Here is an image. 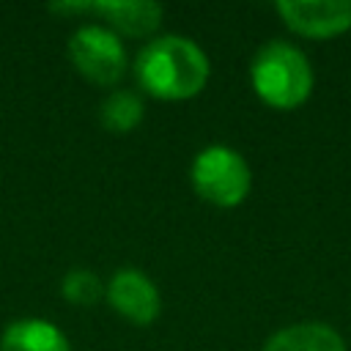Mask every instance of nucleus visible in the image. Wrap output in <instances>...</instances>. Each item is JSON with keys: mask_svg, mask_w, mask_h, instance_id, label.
<instances>
[{"mask_svg": "<svg viewBox=\"0 0 351 351\" xmlns=\"http://www.w3.org/2000/svg\"><path fill=\"white\" fill-rule=\"evenodd\" d=\"M211 74V63L203 47L186 36H156L134 58L137 85L165 101H181L197 96Z\"/></svg>", "mask_w": 351, "mask_h": 351, "instance_id": "nucleus-1", "label": "nucleus"}, {"mask_svg": "<svg viewBox=\"0 0 351 351\" xmlns=\"http://www.w3.org/2000/svg\"><path fill=\"white\" fill-rule=\"evenodd\" d=\"M250 82L255 96L266 107L296 110L310 99L315 74L307 55L296 44L285 38H271L252 55Z\"/></svg>", "mask_w": 351, "mask_h": 351, "instance_id": "nucleus-2", "label": "nucleus"}, {"mask_svg": "<svg viewBox=\"0 0 351 351\" xmlns=\"http://www.w3.org/2000/svg\"><path fill=\"white\" fill-rule=\"evenodd\" d=\"M192 189L200 200L217 208H236L252 189V170L247 159L230 145H206L189 167Z\"/></svg>", "mask_w": 351, "mask_h": 351, "instance_id": "nucleus-3", "label": "nucleus"}, {"mask_svg": "<svg viewBox=\"0 0 351 351\" xmlns=\"http://www.w3.org/2000/svg\"><path fill=\"white\" fill-rule=\"evenodd\" d=\"M69 58L74 69L93 85L110 88L118 85L126 74L129 55L118 33L104 25L88 22L80 25L69 38Z\"/></svg>", "mask_w": 351, "mask_h": 351, "instance_id": "nucleus-4", "label": "nucleus"}, {"mask_svg": "<svg viewBox=\"0 0 351 351\" xmlns=\"http://www.w3.org/2000/svg\"><path fill=\"white\" fill-rule=\"evenodd\" d=\"M49 11L63 16H74V14L99 16L104 27L132 38L151 36L165 16V8L151 0H66V3H52Z\"/></svg>", "mask_w": 351, "mask_h": 351, "instance_id": "nucleus-5", "label": "nucleus"}, {"mask_svg": "<svg viewBox=\"0 0 351 351\" xmlns=\"http://www.w3.org/2000/svg\"><path fill=\"white\" fill-rule=\"evenodd\" d=\"M274 11L302 38L326 41L351 30V0H280Z\"/></svg>", "mask_w": 351, "mask_h": 351, "instance_id": "nucleus-6", "label": "nucleus"}, {"mask_svg": "<svg viewBox=\"0 0 351 351\" xmlns=\"http://www.w3.org/2000/svg\"><path fill=\"white\" fill-rule=\"evenodd\" d=\"M107 302L110 307L123 315L126 321L137 324V326H148L159 318V310H162V296H159V288L156 282L140 271V269H118L110 282H107Z\"/></svg>", "mask_w": 351, "mask_h": 351, "instance_id": "nucleus-7", "label": "nucleus"}, {"mask_svg": "<svg viewBox=\"0 0 351 351\" xmlns=\"http://www.w3.org/2000/svg\"><path fill=\"white\" fill-rule=\"evenodd\" d=\"M261 351H348L343 335L324 321H299L269 335Z\"/></svg>", "mask_w": 351, "mask_h": 351, "instance_id": "nucleus-8", "label": "nucleus"}, {"mask_svg": "<svg viewBox=\"0 0 351 351\" xmlns=\"http://www.w3.org/2000/svg\"><path fill=\"white\" fill-rule=\"evenodd\" d=\"M0 351H71V343L52 321L16 318L3 329Z\"/></svg>", "mask_w": 351, "mask_h": 351, "instance_id": "nucleus-9", "label": "nucleus"}, {"mask_svg": "<svg viewBox=\"0 0 351 351\" xmlns=\"http://www.w3.org/2000/svg\"><path fill=\"white\" fill-rule=\"evenodd\" d=\"M143 115H145V104L132 90H112L99 107V121L112 134H126L137 129Z\"/></svg>", "mask_w": 351, "mask_h": 351, "instance_id": "nucleus-10", "label": "nucleus"}, {"mask_svg": "<svg viewBox=\"0 0 351 351\" xmlns=\"http://www.w3.org/2000/svg\"><path fill=\"white\" fill-rule=\"evenodd\" d=\"M107 285L88 269H74L60 280V296L77 307H90L104 296Z\"/></svg>", "mask_w": 351, "mask_h": 351, "instance_id": "nucleus-11", "label": "nucleus"}]
</instances>
